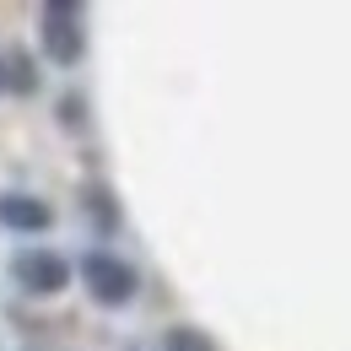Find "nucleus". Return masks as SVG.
<instances>
[{"label": "nucleus", "instance_id": "1", "mask_svg": "<svg viewBox=\"0 0 351 351\" xmlns=\"http://www.w3.org/2000/svg\"><path fill=\"white\" fill-rule=\"evenodd\" d=\"M76 276H82V287H87V298L97 308H125V303H135V292H141V270H135L130 260H119L114 249L82 254Z\"/></svg>", "mask_w": 351, "mask_h": 351}, {"label": "nucleus", "instance_id": "2", "mask_svg": "<svg viewBox=\"0 0 351 351\" xmlns=\"http://www.w3.org/2000/svg\"><path fill=\"white\" fill-rule=\"evenodd\" d=\"M44 22H38V33H44V54L54 60V65H82V54H87V11L82 5H44L38 11Z\"/></svg>", "mask_w": 351, "mask_h": 351}, {"label": "nucleus", "instance_id": "3", "mask_svg": "<svg viewBox=\"0 0 351 351\" xmlns=\"http://www.w3.org/2000/svg\"><path fill=\"white\" fill-rule=\"evenodd\" d=\"M11 281L33 298H54L71 287V260L54 254V249H16L11 254Z\"/></svg>", "mask_w": 351, "mask_h": 351}, {"label": "nucleus", "instance_id": "4", "mask_svg": "<svg viewBox=\"0 0 351 351\" xmlns=\"http://www.w3.org/2000/svg\"><path fill=\"white\" fill-rule=\"evenodd\" d=\"M0 227H11V232H49L54 227V211H49V200H38V195H0Z\"/></svg>", "mask_w": 351, "mask_h": 351}, {"label": "nucleus", "instance_id": "5", "mask_svg": "<svg viewBox=\"0 0 351 351\" xmlns=\"http://www.w3.org/2000/svg\"><path fill=\"white\" fill-rule=\"evenodd\" d=\"M82 200H87L92 227H97V232H114V227H119V206H114V195H108L103 184H92V189L82 195Z\"/></svg>", "mask_w": 351, "mask_h": 351}, {"label": "nucleus", "instance_id": "6", "mask_svg": "<svg viewBox=\"0 0 351 351\" xmlns=\"http://www.w3.org/2000/svg\"><path fill=\"white\" fill-rule=\"evenodd\" d=\"M162 351H217V341L200 335V330H189V324H173V330L162 335Z\"/></svg>", "mask_w": 351, "mask_h": 351}, {"label": "nucleus", "instance_id": "7", "mask_svg": "<svg viewBox=\"0 0 351 351\" xmlns=\"http://www.w3.org/2000/svg\"><path fill=\"white\" fill-rule=\"evenodd\" d=\"M5 82L16 92H38V71H33V60L27 54H11V71H5Z\"/></svg>", "mask_w": 351, "mask_h": 351}, {"label": "nucleus", "instance_id": "8", "mask_svg": "<svg viewBox=\"0 0 351 351\" xmlns=\"http://www.w3.org/2000/svg\"><path fill=\"white\" fill-rule=\"evenodd\" d=\"M82 108H87L82 97H65V103H60V119H65V125H87V114H82Z\"/></svg>", "mask_w": 351, "mask_h": 351}, {"label": "nucleus", "instance_id": "9", "mask_svg": "<svg viewBox=\"0 0 351 351\" xmlns=\"http://www.w3.org/2000/svg\"><path fill=\"white\" fill-rule=\"evenodd\" d=\"M0 87H5V60H0Z\"/></svg>", "mask_w": 351, "mask_h": 351}]
</instances>
